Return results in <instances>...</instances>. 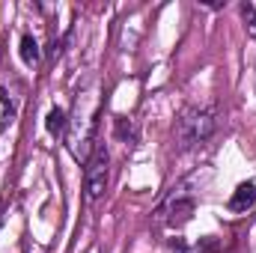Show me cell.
Here are the masks:
<instances>
[{"label":"cell","mask_w":256,"mask_h":253,"mask_svg":"<svg viewBox=\"0 0 256 253\" xmlns=\"http://www.w3.org/2000/svg\"><path fill=\"white\" fill-rule=\"evenodd\" d=\"M212 134H214V110L212 108H188L173 126V137H176L179 149L202 146Z\"/></svg>","instance_id":"cell-1"},{"label":"cell","mask_w":256,"mask_h":253,"mask_svg":"<svg viewBox=\"0 0 256 253\" xmlns=\"http://www.w3.org/2000/svg\"><path fill=\"white\" fill-rule=\"evenodd\" d=\"M108 179H110V155H108L104 143H96L86 158V173H84V190H86L90 202L108 190Z\"/></svg>","instance_id":"cell-2"},{"label":"cell","mask_w":256,"mask_h":253,"mask_svg":"<svg viewBox=\"0 0 256 253\" xmlns=\"http://www.w3.org/2000/svg\"><path fill=\"white\" fill-rule=\"evenodd\" d=\"M21 86L15 84L12 90H9V84H0V134L6 131V126L15 120V114H18V102H21Z\"/></svg>","instance_id":"cell-3"},{"label":"cell","mask_w":256,"mask_h":253,"mask_svg":"<svg viewBox=\"0 0 256 253\" xmlns=\"http://www.w3.org/2000/svg\"><path fill=\"white\" fill-rule=\"evenodd\" d=\"M230 212H248V208H254L256 206V185L254 182H242L238 188L232 190V196H230Z\"/></svg>","instance_id":"cell-4"},{"label":"cell","mask_w":256,"mask_h":253,"mask_svg":"<svg viewBox=\"0 0 256 253\" xmlns=\"http://www.w3.org/2000/svg\"><path fill=\"white\" fill-rule=\"evenodd\" d=\"M167 212H170V226H185V224L194 218V200L176 196V200L167 206Z\"/></svg>","instance_id":"cell-5"},{"label":"cell","mask_w":256,"mask_h":253,"mask_svg":"<svg viewBox=\"0 0 256 253\" xmlns=\"http://www.w3.org/2000/svg\"><path fill=\"white\" fill-rule=\"evenodd\" d=\"M45 128H48V134H54V137L66 134V128H68V116H66L63 108H51V110H48V116H45Z\"/></svg>","instance_id":"cell-6"},{"label":"cell","mask_w":256,"mask_h":253,"mask_svg":"<svg viewBox=\"0 0 256 253\" xmlns=\"http://www.w3.org/2000/svg\"><path fill=\"white\" fill-rule=\"evenodd\" d=\"M18 54H21V60H24L27 66H36L39 63V57H42V54H39V42H36L30 33L21 36V48H18Z\"/></svg>","instance_id":"cell-7"},{"label":"cell","mask_w":256,"mask_h":253,"mask_svg":"<svg viewBox=\"0 0 256 253\" xmlns=\"http://www.w3.org/2000/svg\"><path fill=\"white\" fill-rule=\"evenodd\" d=\"M134 134H137V131H134V126L128 122L126 116H116V137H122L126 143H131V140H134Z\"/></svg>","instance_id":"cell-8"},{"label":"cell","mask_w":256,"mask_h":253,"mask_svg":"<svg viewBox=\"0 0 256 253\" xmlns=\"http://www.w3.org/2000/svg\"><path fill=\"white\" fill-rule=\"evenodd\" d=\"M242 15H244V21H248V33L256 39V9H254V3H242Z\"/></svg>","instance_id":"cell-9"},{"label":"cell","mask_w":256,"mask_h":253,"mask_svg":"<svg viewBox=\"0 0 256 253\" xmlns=\"http://www.w3.org/2000/svg\"><path fill=\"white\" fill-rule=\"evenodd\" d=\"M200 250H202V253H212V250H218V242H214V238L208 236V238H202V242H200Z\"/></svg>","instance_id":"cell-10"}]
</instances>
